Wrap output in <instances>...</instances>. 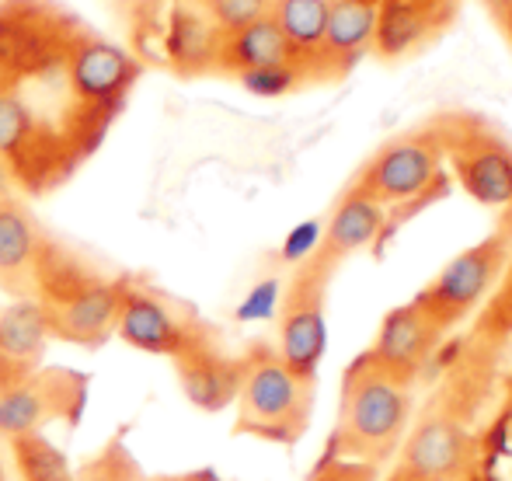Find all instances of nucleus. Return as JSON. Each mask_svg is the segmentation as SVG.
Listing matches in <instances>:
<instances>
[{"label":"nucleus","instance_id":"nucleus-1","mask_svg":"<svg viewBox=\"0 0 512 481\" xmlns=\"http://www.w3.org/2000/svg\"><path fill=\"white\" fill-rule=\"evenodd\" d=\"M143 67L63 0H0V164L49 196L105 143Z\"/></svg>","mask_w":512,"mask_h":481},{"label":"nucleus","instance_id":"nucleus-2","mask_svg":"<svg viewBox=\"0 0 512 481\" xmlns=\"http://www.w3.org/2000/svg\"><path fill=\"white\" fill-rule=\"evenodd\" d=\"M122 283L126 279L102 276L46 234L35 262L32 300L46 314L53 339L95 349L115 335Z\"/></svg>","mask_w":512,"mask_h":481},{"label":"nucleus","instance_id":"nucleus-3","mask_svg":"<svg viewBox=\"0 0 512 481\" xmlns=\"http://www.w3.org/2000/svg\"><path fill=\"white\" fill-rule=\"evenodd\" d=\"M408 422L411 384L373 366L363 353L342 373V398H338V419L328 450L384 464L401 450Z\"/></svg>","mask_w":512,"mask_h":481},{"label":"nucleus","instance_id":"nucleus-4","mask_svg":"<svg viewBox=\"0 0 512 481\" xmlns=\"http://www.w3.org/2000/svg\"><path fill=\"white\" fill-rule=\"evenodd\" d=\"M237 436L293 447L310 426L314 384L286 370L276 349L255 346L244 353V380L237 391Z\"/></svg>","mask_w":512,"mask_h":481},{"label":"nucleus","instance_id":"nucleus-5","mask_svg":"<svg viewBox=\"0 0 512 481\" xmlns=\"http://www.w3.org/2000/svg\"><path fill=\"white\" fill-rule=\"evenodd\" d=\"M331 265L321 258H307L297 265V276L290 279L283 300H279V342L276 353L286 370L300 380L317 384V370L328 353V279Z\"/></svg>","mask_w":512,"mask_h":481},{"label":"nucleus","instance_id":"nucleus-6","mask_svg":"<svg viewBox=\"0 0 512 481\" xmlns=\"http://www.w3.org/2000/svg\"><path fill=\"white\" fill-rule=\"evenodd\" d=\"M509 262V238L506 234H495L478 244H471L467 251L453 255L443 269L436 272L429 286L418 290V297L411 304L439 328V332H450L453 325H460L464 318H471L485 297L495 290V283L502 279Z\"/></svg>","mask_w":512,"mask_h":481},{"label":"nucleus","instance_id":"nucleus-7","mask_svg":"<svg viewBox=\"0 0 512 481\" xmlns=\"http://www.w3.org/2000/svg\"><path fill=\"white\" fill-rule=\"evenodd\" d=\"M88 405V377L74 370L39 366L28 380L0 391V440L42 433L53 419L74 426Z\"/></svg>","mask_w":512,"mask_h":481},{"label":"nucleus","instance_id":"nucleus-8","mask_svg":"<svg viewBox=\"0 0 512 481\" xmlns=\"http://www.w3.org/2000/svg\"><path fill=\"white\" fill-rule=\"evenodd\" d=\"M443 154H446L443 143L432 140V136L422 133L398 136V140L384 143L363 164L352 189L370 196L384 210L387 206H405L411 199H422L432 189V182L443 171Z\"/></svg>","mask_w":512,"mask_h":481},{"label":"nucleus","instance_id":"nucleus-9","mask_svg":"<svg viewBox=\"0 0 512 481\" xmlns=\"http://www.w3.org/2000/svg\"><path fill=\"white\" fill-rule=\"evenodd\" d=\"M115 335L126 346L140 349L150 356H168L178 360L185 349L206 342V332L192 314L178 311L175 304H168L164 297L150 293L147 286L122 283V300H119V318H115Z\"/></svg>","mask_w":512,"mask_h":481},{"label":"nucleus","instance_id":"nucleus-10","mask_svg":"<svg viewBox=\"0 0 512 481\" xmlns=\"http://www.w3.org/2000/svg\"><path fill=\"white\" fill-rule=\"evenodd\" d=\"M471 461V436L457 415L432 412L401 440L398 481H453Z\"/></svg>","mask_w":512,"mask_h":481},{"label":"nucleus","instance_id":"nucleus-11","mask_svg":"<svg viewBox=\"0 0 512 481\" xmlns=\"http://www.w3.org/2000/svg\"><path fill=\"white\" fill-rule=\"evenodd\" d=\"M443 335L446 332H439V328L408 300V304L391 307V311L384 314L377 335H373V346L366 349V360L373 366H380L384 373H391V377L411 384V380L429 366Z\"/></svg>","mask_w":512,"mask_h":481},{"label":"nucleus","instance_id":"nucleus-12","mask_svg":"<svg viewBox=\"0 0 512 481\" xmlns=\"http://www.w3.org/2000/svg\"><path fill=\"white\" fill-rule=\"evenodd\" d=\"M443 150H450V164L467 196L492 210H512V147L502 136L464 133Z\"/></svg>","mask_w":512,"mask_h":481},{"label":"nucleus","instance_id":"nucleus-13","mask_svg":"<svg viewBox=\"0 0 512 481\" xmlns=\"http://www.w3.org/2000/svg\"><path fill=\"white\" fill-rule=\"evenodd\" d=\"M175 363L178 384L199 412H223L237 401L244 380V356H227L213 339L185 349Z\"/></svg>","mask_w":512,"mask_h":481},{"label":"nucleus","instance_id":"nucleus-14","mask_svg":"<svg viewBox=\"0 0 512 481\" xmlns=\"http://www.w3.org/2000/svg\"><path fill=\"white\" fill-rule=\"evenodd\" d=\"M46 241L42 227L18 196L0 199V286L14 300H32L35 262Z\"/></svg>","mask_w":512,"mask_h":481},{"label":"nucleus","instance_id":"nucleus-15","mask_svg":"<svg viewBox=\"0 0 512 481\" xmlns=\"http://www.w3.org/2000/svg\"><path fill=\"white\" fill-rule=\"evenodd\" d=\"M49 339L53 332L35 300H14L7 311H0V391L39 370Z\"/></svg>","mask_w":512,"mask_h":481},{"label":"nucleus","instance_id":"nucleus-16","mask_svg":"<svg viewBox=\"0 0 512 481\" xmlns=\"http://www.w3.org/2000/svg\"><path fill=\"white\" fill-rule=\"evenodd\" d=\"M384 224H387V210H384V206L373 203L370 196H363V192L349 185V189L342 192V199L335 203V210H331L328 224H324L317 258H321L324 265H331V269H335V265L345 262L349 255L370 248V244L380 238Z\"/></svg>","mask_w":512,"mask_h":481},{"label":"nucleus","instance_id":"nucleus-17","mask_svg":"<svg viewBox=\"0 0 512 481\" xmlns=\"http://www.w3.org/2000/svg\"><path fill=\"white\" fill-rule=\"evenodd\" d=\"M377 18V0H328V21H324L317 67H331L335 74H345L370 49L373 35H377Z\"/></svg>","mask_w":512,"mask_h":481},{"label":"nucleus","instance_id":"nucleus-18","mask_svg":"<svg viewBox=\"0 0 512 481\" xmlns=\"http://www.w3.org/2000/svg\"><path fill=\"white\" fill-rule=\"evenodd\" d=\"M279 63H297V60H293L290 42L283 39V32H279V25L272 21V14L237 28V32L220 35V42H216L213 70H223V74L241 77V74H248V70L279 67Z\"/></svg>","mask_w":512,"mask_h":481},{"label":"nucleus","instance_id":"nucleus-19","mask_svg":"<svg viewBox=\"0 0 512 481\" xmlns=\"http://www.w3.org/2000/svg\"><path fill=\"white\" fill-rule=\"evenodd\" d=\"M269 14L283 32V39L290 42L293 60L310 74V67H317V53H321L328 0H272Z\"/></svg>","mask_w":512,"mask_h":481},{"label":"nucleus","instance_id":"nucleus-20","mask_svg":"<svg viewBox=\"0 0 512 481\" xmlns=\"http://www.w3.org/2000/svg\"><path fill=\"white\" fill-rule=\"evenodd\" d=\"M216 42H220V32L213 28V21L192 11H178L168 32V56L182 74H206L213 70Z\"/></svg>","mask_w":512,"mask_h":481},{"label":"nucleus","instance_id":"nucleus-21","mask_svg":"<svg viewBox=\"0 0 512 481\" xmlns=\"http://www.w3.org/2000/svg\"><path fill=\"white\" fill-rule=\"evenodd\" d=\"M7 447H11L14 468H18L21 481H74L67 454L56 443H49L42 433L18 436Z\"/></svg>","mask_w":512,"mask_h":481},{"label":"nucleus","instance_id":"nucleus-22","mask_svg":"<svg viewBox=\"0 0 512 481\" xmlns=\"http://www.w3.org/2000/svg\"><path fill=\"white\" fill-rule=\"evenodd\" d=\"M425 14L415 4H391L380 11L377 18V35L373 42L380 46L384 56H401L408 49L418 46V39L425 35Z\"/></svg>","mask_w":512,"mask_h":481},{"label":"nucleus","instance_id":"nucleus-23","mask_svg":"<svg viewBox=\"0 0 512 481\" xmlns=\"http://www.w3.org/2000/svg\"><path fill=\"white\" fill-rule=\"evenodd\" d=\"M74 481H143V468L126 450V443L112 440L81 471H74Z\"/></svg>","mask_w":512,"mask_h":481},{"label":"nucleus","instance_id":"nucleus-24","mask_svg":"<svg viewBox=\"0 0 512 481\" xmlns=\"http://www.w3.org/2000/svg\"><path fill=\"white\" fill-rule=\"evenodd\" d=\"M241 88L248 95L258 98H279L290 95L293 88H300V81H307V70L300 63H279V67H262V70H248V74L237 77Z\"/></svg>","mask_w":512,"mask_h":481},{"label":"nucleus","instance_id":"nucleus-25","mask_svg":"<svg viewBox=\"0 0 512 481\" xmlns=\"http://www.w3.org/2000/svg\"><path fill=\"white\" fill-rule=\"evenodd\" d=\"M307 481H380V464L345 457L338 450H324L314 468H310Z\"/></svg>","mask_w":512,"mask_h":481},{"label":"nucleus","instance_id":"nucleus-26","mask_svg":"<svg viewBox=\"0 0 512 481\" xmlns=\"http://www.w3.org/2000/svg\"><path fill=\"white\" fill-rule=\"evenodd\" d=\"M203 7L216 32L227 35V32H237V28L251 25V21L265 18L272 0H206Z\"/></svg>","mask_w":512,"mask_h":481},{"label":"nucleus","instance_id":"nucleus-27","mask_svg":"<svg viewBox=\"0 0 512 481\" xmlns=\"http://www.w3.org/2000/svg\"><path fill=\"white\" fill-rule=\"evenodd\" d=\"M279 300H283V286H279V279H262V283H255L248 290V297L237 304L234 311V321H241V325H251V321H272L279 314Z\"/></svg>","mask_w":512,"mask_h":481},{"label":"nucleus","instance_id":"nucleus-28","mask_svg":"<svg viewBox=\"0 0 512 481\" xmlns=\"http://www.w3.org/2000/svg\"><path fill=\"white\" fill-rule=\"evenodd\" d=\"M321 234H324V224L321 220H304L300 227H293L283 241V262L290 265H304L307 258L317 255L321 248Z\"/></svg>","mask_w":512,"mask_h":481},{"label":"nucleus","instance_id":"nucleus-29","mask_svg":"<svg viewBox=\"0 0 512 481\" xmlns=\"http://www.w3.org/2000/svg\"><path fill=\"white\" fill-rule=\"evenodd\" d=\"M143 481H220L213 471H192V475H175V478H143Z\"/></svg>","mask_w":512,"mask_h":481},{"label":"nucleus","instance_id":"nucleus-30","mask_svg":"<svg viewBox=\"0 0 512 481\" xmlns=\"http://www.w3.org/2000/svg\"><path fill=\"white\" fill-rule=\"evenodd\" d=\"M14 185H11V178H7V171H4V164H0V199L4 196H14Z\"/></svg>","mask_w":512,"mask_h":481},{"label":"nucleus","instance_id":"nucleus-31","mask_svg":"<svg viewBox=\"0 0 512 481\" xmlns=\"http://www.w3.org/2000/svg\"><path fill=\"white\" fill-rule=\"evenodd\" d=\"M502 25H506V32L512 35V0L506 7H502Z\"/></svg>","mask_w":512,"mask_h":481},{"label":"nucleus","instance_id":"nucleus-32","mask_svg":"<svg viewBox=\"0 0 512 481\" xmlns=\"http://www.w3.org/2000/svg\"><path fill=\"white\" fill-rule=\"evenodd\" d=\"M0 481H7V475H4V461H0Z\"/></svg>","mask_w":512,"mask_h":481},{"label":"nucleus","instance_id":"nucleus-33","mask_svg":"<svg viewBox=\"0 0 512 481\" xmlns=\"http://www.w3.org/2000/svg\"><path fill=\"white\" fill-rule=\"evenodd\" d=\"M391 481H398V478H391Z\"/></svg>","mask_w":512,"mask_h":481},{"label":"nucleus","instance_id":"nucleus-34","mask_svg":"<svg viewBox=\"0 0 512 481\" xmlns=\"http://www.w3.org/2000/svg\"><path fill=\"white\" fill-rule=\"evenodd\" d=\"M203 4H206V0H203Z\"/></svg>","mask_w":512,"mask_h":481}]
</instances>
